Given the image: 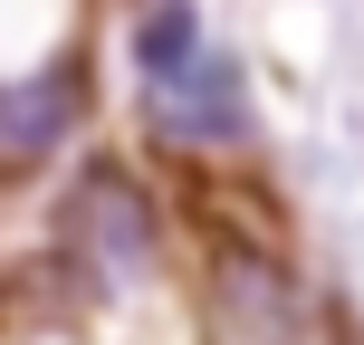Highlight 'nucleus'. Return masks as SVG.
<instances>
[{
	"label": "nucleus",
	"instance_id": "obj_6",
	"mask_svg": "<svg viewBox=\"0 0 364 345\" xmlns=\"http://www.w3.org/2000/svg\"><path fill=\"white\" fill-rule=\"evenodd\" d=\"M346 345H364V336H346Z\"/></svg>",
	"mask_w": 364,
	"mask_h": 345
},
{
	"label": "nucleus",
	"instance_id": "obj_5",
	"mask_svg": "<svg viewBox=\"0 0 364 345\" xmlns=\"http://www.w3.org/2000/svg\"><path fill=\"white\" fill-rule=\"evenodd\" d=\"M192 48H201V10L192 0H154V10L134 19V68L144 77H164L173 58H192Z\"/></svg>",
	"mask_w": 364,
	"mask_h": 345
},
{
	"label": "nucleus",
	"instance_id": "obj_1",
	"mask_svg": "<svg viewBox=\"0 0 364 345\" xmlns=\"http://www.w3.org/2000/svg\"><path fill=\"white\" fill-rule=\"evenodd\" d=\"M58 259L87 269L96 288L144 278L154 259H164V211H154V192L125 164H87L68 182V201H58Z\"/></svg>",
	"mask_w": 364,
	"mask_h": 345
},
{
	"label": "nucleus",
	"instance_id": "obj_4",
	"mask_svg": "<svg viewBox=\"0 0 364 345\" xmlns=\"http://www.w3.org/2000/svg\"><path fill=\"white\" fill-rule=\"evenodd\" d=\"M201 288H211L220 327L250 336V345H288L297 327H307V297H297V278H288V250H259V240H211Z\"/></svg>",
	"mask_w": 364,
	"mask_h": 345
},
{
	"label": "nucleus",
	"instance_id": "obj_3",
	"mask_svg": "<svg viewBox=\"0 0 364 345\" xmlns=\"http://www.w3.org/2000/svg\"><path fill=\"white\" fill-rule=\"evenodd\" d=\"M77 115H87V58H58V68H19L0 77V182H29L68 154Z\"/></svg>",
	"mask_w": 364,
	"mask_h": 345
},
{
	"label": "nucleus",
	"instance_id": "obj_2",
	"mask_svg": "<svg viewBox=\"0 0 364 345\" xmlns=\"http://www.w3.org/2000/svg\"><path fill=\"white\" fill-rule=\"evenodd\" d=\"M144 106H154V134L182 144V154L250 144V96H240V68L220 48H192V58H173L164 77H144Z\"/></svg>",
	"mask_w": 364,
	"mask_h": 345
}]
</instances>
